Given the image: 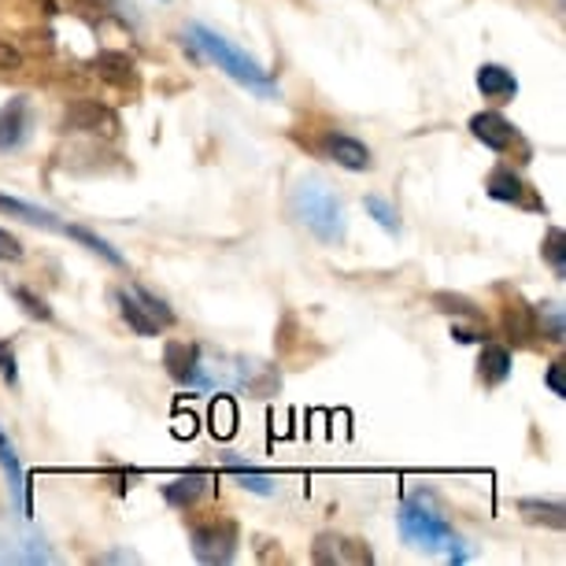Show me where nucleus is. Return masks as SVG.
<instances>
[{"mask_svg": "<svg viewBox=\"0 0 566 566\" xmlns=\"http://www.w3.org/2000/svg\"><path fill=\"white\" fill-rule=\"evenodd\" d=\"M211 430H216V437H230L238 430V408H233L230 397H219L211 403Z\"/></svg>", "mask_w": 566, "mask_h": 566, "instance_id": "29", "label": "nucleus"}, {"mask_svg": "<svg viewBox=\"0 0 566 566\" xmlns=\"http://www.w3.org/2000/svg\"><path fill=\"white\" fill-rule=\"evenodd\" d=\"M238 381L260 400L282 389V374H277L271 363H260V359H238Z\"/></svg>", "mask_w": 566, "mask_h": 566, "instance_id": "16", "label": "nucleus"}, {"mask_svg": "<svg viewBox=\"0 0 566 566\" xmlns=\"http://www.w3.org/2000/svg\"><path fill=\"white\" fill-rule=\"evenodd\" d=\"M544 386H548V392H552V397L566 400V367H563L559 359H555V363H548V370H544Z\"/></svg>", "mask_w": 566, "mask_h": 566, "instance_id": "32", "label": "nucleus"}, {"mask_svg": "<svg viewBox=\"0 0 566 566\" xmlns=\"http://www.w3.org/2000/svg\"><path fill=\"white\" fill-rule=\"evenodd\" d=\"M23 67V52L12 41H0V71H19Z\"/></svg>", "mask_w": 566, "mask_h": 566, "instance_id": "34", "label": "nucleus"}, {"mask_svg": "<svg viewBox=\"0 0 566 566\" xmlns=\"http://www.w3.org/2000/svg\"><path fill=\"white\" fill-rule=\"evenodd\" d=\"M0 470H4L8 489H12L19 511H23V515H30V489H27V474H23V459H19L12 437L4 433V426H0Z\"/></svg>", "mask_w": 566, "mask_h": 566, "instance_id": "14", "label": "nucleus"}, {"mask_svg": "<svg viewBox=\"0 0 566 566\" xmlns=\"http://www.w3.org/2000/svg\"><path fill=\"white\" fill-rule=\"evenodd\" d=\"M227 470L233 478H238V485L244 493H255V496H274V478L263 474V470L255 467H244L238 455H227Z\"/></svg>", "mask_w": 566, "mask_h": 566, "instance_id": "22", "label": "nucleus"}, {"mask_svg": "<svg viewBox=\"0 0 566 566\" xmlns=\"http://www.w3.org/2000/svg\"><path fill=\"white\" fill-rule=\"evenodd\" d=\"M433 307L444 315H455V318H474V323H482V307H478L470 296L463 293H433Z\"/></svg>", "mask_w": 566, "mask_h": 566, "instance_id": "24", "label": "nucleus"}, {"mask_svg": "<svg viewBox=\"0 0 566 566\" xmlns=\"http://www.w3.org/2000/svg\"><path fill=\"white\" fill-rule=\"evenodd\" d=\"M12 296L19 304H23V312L30 315V318H38V323H52V307L41 301L38 293H30V290H23V285H12Z\"/></svg>", "mask_w": 566, "mask_h": 566, "instance_id": "30", "label": "nucleus"}, {"mask_svg": "<svg viewBox=\"0 0 566 566\" xmlns=\"http://www.w3.org/2000/svg\"><path fill=\"white\" fill-rule=\"evenodd\" d=\"M541 255L548 260V266L555 271V277H566V233L559 227H552L548 233H544V244H541Z\"/></svg>", "mask_w": 566, "mask_h": 566, "instance_id": "26", "label": "nucleus"}, {"mask_svg": "<svg viewBox=\"0 0 566 566\" xmlns=\"http://www.w3.org/2000/svg\"><path fill=\"white\" fill-rule=\"evenodd\" d=\"M504 334L515 340V345H530V337H533V307L522 301L518 293L504 304Z\"/></svg>", "mask_w": 566, "mask_h": 566, "instance_id": "17", "label": "nucleus"}, {"mask_svg": "<svg viewBox=\"0 0 566 566\" xmlns=\"http://www.w3.org/2000/svg\"><path fill=\"white\" fill-rule=\"evenodd\" d=\"M452 337L459 345H485V329H467V326H452Z\"/></svg>", "mask_w": 566, "mask_h": 566, "instance_id": "35", "label": "nucleus"}, {"mask_svg": "<svg viewBox=\"0 0 566 566\" xmlns=\"http://www.w3.org/2000/svg\"><path fill=\"white\" fill-rule=\"evenodd\" d=\"M30 130H34V108H30V97L15 93L12 101L0 108V153L12 156L27 145Z\"/></svg>", "mask_w": 566, "mask_h": 566, "instance_id": "7", "label": "nucleus"}, {"mask_svg": "<svg viewBox=\"0 0 566 566\" xmlns=\"http://www.w3.org/2000/svg\"><path fill=\"white\" fill-rule=\"evenodd\" d=\"M0 211H4V216H15V219L30 222V227H41V230H63V227H60V219L52 216V211L38 208V205H30V200L8 197V193H0Z\"/></svg>", "mask_w": 566, "mask_h": 566, "instance_id": "18", "label": "nucleus"}, {"mask_svg": "<svg viewBox=\"0 0 566 566\" xmlns=\"http://www.w3.org/2000/svg\"><path fill=\"white\" fill-rule=\"evenodd\" d=\"M290 208L301 227H307L323 244H340L348 233V222H345V208L334 189L326 186L323 178L307 175L296 181L293 197H290Z\"/></svg>", "mask_w": 566, "mask_h": 566, "instance_id": "1", "label": "nucleus"}, {"mask_svg": "<svg viewBox=\"0 0 566 566\" xmlns=\"http://www.w3.org/2000/svg\"><path fill=\"white\" fill-rule=\"evenodd\" d=\"M485 193L500 200V205H518V208H541L530 200V186L518 178L515 167H496L493 175L485 178Z\"/></svg>", "mask_w": 566, "mask_h": 566, "instance_id": "12", "label": "nucleus"}, {"mask_svg": "<svg viewBox=\"0 0 566 566\" xmlns=\"http://www.w3.org/2000/svg\"><path fill=\"white\" fill-rule=\"evenodd\" d=\"M130 293L137 296V304H142L145 312L153 315V323H156L159 329H164V326H175V312L167 307V301H159V296H156V293H148L145 285H134Z\"/></svg>", "mask_w": 566, "mask_h": 566, "instance_id": "28", "label": "nucleus"}, {"mask_svg": "<svg viewBox=\"0 0 566 566\" xmlns=\"http://www.w3.org/2000/svg\"><path fill=\"white\" fill-rule=\"evenodd\" d=\"M97 563H137V555L134 552H108V555H101Z\"/></svg>", "mask_w": 566, "mask_h": 566, "instance_id": "36", "label": "nucleus"}, {"mask_svg": "<svg viewBox=\"0 0 566 566\" xmlns=\"http://www.w3.org/2000/svg\"><path fill=\"white\" fill-rule=\"evenodd\" d=\"M63 233H67V238H74V241H82L85 249H90V252H97L101 260H108L112 266H126V260H123V252H119V249H112L108 241L97 238V233H90L85 227H63Z\"/></svg>", "mask_w": 566, "mask_h": 566, "instance_id": "25", "label": "nucleus"}, {"mask_svg": "<svg viewBox=\"0 0 566 566\" xmlns=\"http://www.w3.org/2000/svg\"><path fill=\"white\" fill-rule=\"evenodd\" d=\"M164 367L178 386L189 389H211V378L200 367V348L189 340H167L164 345Z\"/></svg>", "mask_w": 566, "mask_h": 566, "instance_id": "6", "label": "nucleus"}, {"mask_svg": "<svg viewBox=\"0 0 566 566\" xmlns=\"http://www.w3.org/2000/svg\"><path fill=\"white\" fill-rule=\"evenodd\" d=\"M518 511L533 526H548V530L566 526V507L559 500H518Z\"/></svg>", "mask_w": 566, "mask_h": 566, "instance_id": "20", "label": "nucleus"}, {"mask_svg": "<svg viewBox=\"0 0 566 566\" xmlns=\"http://www.w3.org/2000/svg\"><path fill=\"white\" fill-rule=\"evenodd\" d=\"M15 260H23V241L15 233L0 230V263H15Z\"/></svg>", "mask_w": 566, "mask_h": 566, "instance_id": "33", "label": "nucleus"}, {"mask_svg": "<svg viewBox=\"0 0 566 566\" xmlns=\"http://www.w3.org/2000/svg\"><path fill=\"white\" fill-rule=\"evenodd\" d=\"M119 312L126 318V326H130L137 337H159V326L153 323V315H148L145 307L137 304L134 293H119Z\"/></svg>", "mask_w": 566, "mask_h": 566, "instance_id": "23", "label": "nucleus"}, {"mask_svg": "<svg viewBox=\"0 0 566 566\" xmlns=\"http://www.w3.org/2000/svg\"><path fill=\"white\" fill-rule=\"evenodd\" d=\"M474 85L485 101H496V104H507L518 97V78H515V71L504 67V63H482L474 74Z\"/></svg>", "mask_w": 566, "mask_h": 566, "instance_id": "11", "label": "nucleus"}, {"mask_svg": "<svg viewBox=\"0 0 566 566\" xmlns=\"http://www.w3.org/2000/svg\"><path fill=\"white\" fill-rule=\"evenodd\" d=\"M478 374H482L485 386H504L511 378V352L504 345H489L482 348V359H478Z\"/></svg>", "mask_w": 566, "mask_h": 566, "instance_id": "19", "label": "nucleus"}, {"mask_svg": "<svg viewBox=\"0 0 566 566\" xmlns=\"http://www.w3.org/2000/svg\"><path fill=\"white\" fill-rule=\"evenodd\" d=\"M0 378L8 381V386H19V363H15V348L12 340L0 337Z\"/></svg>", "mask_w": 566, "mask_h": 566, "instance_id": "31", "label": "nucleus"}, {"mask_svg": "<svg viewBox=\"0 0 566 566\" xmlns=\"http://www.w3.org/2000/svg\"><path fill=\"white\" fill-rule=\"evenodd\" d=\"M93 71L101 74L104 82L119 85V90H137V63L126 56V52L104 49L93 56Z\"/></svg>", "mask_w": 566, "mask_h": 566, "instance_id": "15", "label": "nucleus"}, {"mask_svg": "<svg viewBox=\"0 0 566 566\" xmlns=\"http://www.w3.org/2000/svg\"><path fill=\"white\" fill-rule=\"evenodd\" d=\"M186 49H193L197 52V60L200 56H211L219 63V71H227L233 82H241V85H249L252 93H260V97H277V90H274V82H271V74H266L260 63H255L249 52H241V49H233L227 38L216 34L211 27L205 23H193L189 27V41H186Z\"/></svg>", "mask_w": 566, "mask_h": 566, "instance_id": "2", "label": "nucleus"}, {"mask_svg": "<svg viewBox=\"0 0 566 566\" xmlns=\"http://www.w3.org/2000/svg\"><path fill=\"white\" fill-rule=\"evenodd\" d=\"M208 489H211V474H208V470H189V474H178L175 482L164 485V500H167L170 507L189 511V507H197L200 500H205Z\"/></svg>", "mask_w": 566, "mask_h": 566, "instance_id": "13", "label": "nucleus"}, {"mask_svg": "<svg viewBox=\"0 0 566 566\" xmlns=\"http://www.w3.org/2000/svg\"><path fill=\"white\" fill-rule=\"evenodd\" d=\"M323 153L334 159L337 167H345V170H370L374 167V156H370V148L359 142V137H352V134H326L323 137Z\"/></svg>", "mask_w": 566, "mask_h": 566, "instance_id": "10", "label": "nucleus"}, {"mask_svg": "<svg viewBox=\"0 0 566 566\" xmlns=\"http://www.w3.org/2000/svg\"><path fill=\"white\" fill-rule=\"evenodd\" d=\"M189 544H193L197 563H233L238 559V526L233 522H208V526H197L189 533Z\"/></svg>", "mask_w": 566, "mask_h": 566, "instance_id": "4", "label": "nucleus"}, {"mask_svg": "<svg viewBox=\"0 0 566 566\" xmlns=\"http://www.w3.org/2000/svg\"><path fill=\"white\" fill-rule=\"evenodd\" d=\"M119 130V119H115L112 108H104L101 101H78L63 112L60 119V134H90V137H115Z\"/></svg>", "mask_w": 566, "mask_h": 566, "instance_id": "5", "label": "nucleus"}, {"mask_svg": "<svg viewBox=\"0 0 566 566\" xmlns=\"http://www.w3.org/2000/svg\"><path fill=\"white\" fill-rule=\"evenodd\" d=\"M315 563H326V566H337V563H374V552L363 541L340 537V533H318Z\"/></svg>", "mask_w": 566, "mask_h": 566, "instance_id": "9", "label": "nucleus"}, {"mask_svg": "<svg viewBox=\"0 0 566 566\" xmlns=\"http://www.w3.org/2000/svg\"><path fill=\"white\" fill-rule=\"evenodd\" d=\"M400 537L411 544V548H426V552H433V548H448L455 537V530L448 526V518L444 515H437V511L426 504V500H408V504L400 507Z\"/></svg>", "mask_w": 566, "mask_h": 566, "instance_id": "3", "label": "nucleus"}, {"mask_svg": "<svg viewBox=\"0 0 566 566\" xmlns=\"http://www.w3.org/2000/svg\"><path fill=\"white\" fill-rule=\"evenodd\" d=\"M467 130L474 134V142H482L489 153H507V148L518 142L515 123H511L507 115H500V112H478V115H470Z\"/></svg>", "mask_w": 566, "mask_h": 566, "instance_id": "8", "label": "nucleus"}, {"mask_svg": "<svg viewBox=\"0 0 566 566\" xmlns=\"http://www.w3.org/2000/svg\"><path fill=\"white\" fill-rule=\"evenodd\" d=\"M363 208H367V216L386 233H400V216L386 197H363Z\"/></svg>", "mask_w": 566, "mask_h": 566, "instance_id": "27", "label": "nucleus"}, {"mask_svg": "<svg viewBox=\"0 0 566 566\" xmlns=\"http://www.w3.org/2000/svg\"><path fill=\"white\" fill-rule=\"evenodd\" d=\"M533 334H541L552 345H563L566 340V323H563V307L555 301H544L533 307Z\"/></svg>", "mask_w": 566, "mask_h": 566, "instance_id": "21", "label": "nucleus"}]
</instances>
